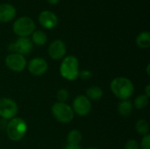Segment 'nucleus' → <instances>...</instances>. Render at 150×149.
Wrapping results in <instances>:
<instances>
[{"label":"nucleus","instance_id":"25","mask_svg":"<svg viewBox=\"0 0 150 149\" xmlns=\"http://www.w3.org/2000/svg\"><path fill=\"white\" fill-rule=\"evenodd\" d=\"M65 149H81V147L79 145H73V144H68V146Z\"/></svg>","mask_w":150,"mask_h":149},{"label":"nucleus","instance_id":"23","mask_svg":"<svg viewBox=\"0 0 150 149\" xmlns=\"http://www.w3.org/2000/svg\"><path fill=\"white\" fill-rule=\"evenodd\" d=\"M125 149H139V145L136 141L129 140L125 145Z\"/></svg>","mask_w":150,"mask_h":149},{"label":"nucleus","instance_id":"2","mask_svg":"<svg viewBox=\"0 0 150 149\" xmlns=\"http://www.w3.org/2000/svg\"><path fill=\"white\" fill-rule=\"evenodd\" d=\"M27 131V125L25 121L20 118L11 119L6 126V133L8 138L12 141H18L22 140Z\"/></svg>","mask_w":150,"mask_h":149},{"label":"nucleus","instance_id":"18","mask_svg":"<svg viewBox=\"0 0 150 149\" xmlns=\"http://www.w3.org/2000/svg\"><path fill=\"white\" fill-rule=\"evenodd\" d=\"M135 129L137 131V133L141 135H147L149 134V125L148 123L147 120H144V119H140L136 125H135Z\"/></svg>","mask_w":150,"mask_h":149},{"label":"nucleus","instance_id":"21","mask_svg":"<svg viewBox=\"0 0 150 149\" xmlns=\"http://www.w3.org/2000/svg\"><path fill=\"white\" fill-rule=\"evenodd\" d=\"M69 92L67 90H64V89H62L60 90H58L57 94H56V97L58 99V101L60 103H64L65 101L68 100L69 98Z\"/></svg>","mask_w":150,"mask_h":149},{"label":"nucleus","instance_id":"11","mask_svg":"<svg viewBox=\"0 0 150 149\" xmlns=\"http://www.w3.org/2000/svg\"><path fill=\"white\" fill-rule=\"evenodd\" d=\"M66 54V45L61 40L53 41L48 47V54L54 60L62 59Z\"/></svg>","mask_w":150,"mask_h":149},{"label":"nucleus","instance_id":"26","mask_svg":"<svg viewBox=\"0 0 150 149\" xmlns=\"http://www.w3.org/2000/svg\"><path fill=\"white\" fill-rule=\"evenodd\" d=\"M50 4H56L57 3H59L60 0H47Z\"/></svg>","mask_w":150,"mask_h":149},{"label":"nucleus","instance_id":"15","mask_svg":"<svg viewBox=\"0 0 150 149\" xmlns=\"http://www.w3.org/2000/svg\"><path fill=\"white\" fill-rule=\"evenodd\" d=\"M118 110H119V113L121 116H124V117L129 116L133 112V104L132 102L128 100H123L119 105Z\"/></svg>","mask_w":150,"mask_h":149},{"label":"nucleus","instance_id":"10","mask_svg":"<svg viewBox=\"0 0 150 149\" xmlns=\"http://www.w3.org/2000/svg\"><path fill=\"white\" fill-rule=\"evenodd\" d=\"M28 70L33 76H41L47 70V63L42 58H33L28 63Z\"/></svg>","mask_w":150,"mask_h":149},{"label":"nucleus","instance_id":"9","mask_svg":"<svg viewBox=\"0 0 150 149\" xmlns=\"http://www.w3.org/2000/svg\"><path fill=\"white\" fill-rule=\"evenodd\" d=\"M73 112L79 116H86L91 110L90 99L85 96H78L73 101Z\"/></svg>","mask_w":150,"mask_h":149},{"label":"nucleus","instance_id":"12","mask_svg":"<svg viewBox=\"0 0 150 149\" xmlns=\"http://www.w3.org/2000/svg\"><path fill=\"white\" fill-rule=\"evenodd\" d=\"M39 21L40 25L46 29L54 28L58 24V18L56 15L49 11H41L39 15Z\"/></svg>","mask_w":150,"mask_h":149},{"label":"nucleus","instance_id":"22","mask_svg":"<svg viewBox=\"0 0 150 149\" xmlns=\"http://www.w3.org/2000/svg\"><path fill=\"white\" fill-rule=\"evenodd\" d=\"M141 148L142 149H150V135L147 134L143 136L141 143Z\"/></svg>","mask_w":150,"mask_h":149},{"label":"nucleus","instance_id":"5","mask_svg":"<svg viewBox=\"0 0 150 149\" xmlns=\"http://www.w3.org/2000/svg\"><path fill=\"white\" fill-rule=\"evenodd\" d=\"M54 117L61 123H69L74 118L72 108L65 103H55L52 107Z\"/></svg>","mask_w":150,"mask_h":149},{"label":"nucleus","instance_id":"1","mask_svg":"<svg viewBox=\"0 0 150 149\" xmlns=\"http://www.w3.org/2000/svg\"><path fill=\"white\" fill-rule=\"evenodd\" d=\"M111 90L117 97L122 100H127L133 95L134 87L128 78L117 77L112 81Z\"/></svg>","mask_w":150,"mask_h":149},{"label":"nucleus","instance_id":"13","mask_svg":"<svg viewBox=\"0 0 150 149\" xmlns=\"http://www.w3.org/2000/svg\"><path fill=\"white\" fill-rule=\"evenodd\" d=\"M16 15V9L10 4H0V21L9 22L14 18Z\"/></svg>","mask_w":150,"mask_h":149},{"label":"nucleus","instance_id":"17","mask_svg":"<svg viewBox=\"0 0 150 149\" xmlns=\"http://www.w3.org/2000/svg\"><path fill=\"white\" fill-rule=\"evenodd\" d=\"M32 42L38 46H43L47 42V35L42 31H35L32 35Z\"/></svg>","mask_w":150,"mask_h":149},{"label":"nucleus","instance_id":"24","mask_svg":"<svg viewBox=\"0 0 150 149\" xmlns=\"http://www.w3.org/2000/svg\"><path fill=\"white\" fill-rule=\"evenodd\" d=\"M91 76H92V74L89 70H83V71L79 72V76L83 80H89L91 77Z\"/></svg>","mask_w":150,"mask_h":149},{"label":"nucleus","instance_id":"19","mask_svg":"<svg viewBox=\"0 0 150 149\" xmlns=\"http://www.w3.org/2000/svg\"><path fill=\"white\" fill-rule=\"evenodd\" d=\"M67 141H68L69 144L78 145L80 143V141H82V134L77 130H72L69 133Z\"/></svg>","mask_w":150,"mask_h":149},{"label":"nucleus","instance_id":"8","mask_svg":"<svg viewBox=\"0 0 150 149\" xmlns=\"http://www.w3.org/2000/svg\"><path fill=\"white\" fill-rule=\"evenodd\" d=\"M6 66L14 72H21L26 66V60L24 55L19 54H11L5 58Z\"/></svg>","mask_w":150,"mask_h":149},{"label":"nucleus","instance_id":"27","mask_svg":"<svg viewBox=\"0 0 150 149\" xmlns=\"http://www.w3.org/2000/svg\"><path fill=\"white\" fill-rule=\"evenodd\" d=\"M149 88H150V85H148V86L146 87V96H147L148 97H150Z\"/></svg>","mask_w":150,"mask_h":149},{"label":"nucleus","instance_id":"3","mask_svg":"<svg viewBox=\"0 0 150 149\" xmlns=\"http://www.w3.org/2000/svg\"><path fill=\"white\" fill-rule=\"evenodd\" d=\"M79 62L76 57L69 55L63 59L60 66V73L69 81H75L79 76Z\"/></svg>","mask_w":150,"mask_h":149},{"label":"nucleus","instance_id":"29","mask_svg":"<svg viewBox=\"0 0 150 149\" xmlns=\"http://www.w3.org/2000/svg\"><path fill=\"white\" fill-rule=\"evenodd\" d=\"M88 149H98V148H88Z\"/></svg>","mask_w":150,"mask_h":149},{"label":"nucleus","instance_id":"16","mask_svg":"<svg viewBox=\"0 0 150 149\" xmlns=\"http://www.w3.org/2000/svg\"><path fill=\"white\" fill-rule=\"evenodd\" d=\"M86 95L87 97L91 100H98L103 96V90L101 88L98 86H92L86 90Z\"/></svg>","mask_w":150,"mask_h":149},{"label":"nucleus","instance_id":"4","mask_svg":"<svg viewBox=\"0 0 150 149\" xmlns=\"http://www.w3.org/2000/svg\"><path fill=\"white\" fill-rule=\"evenodd\" d=\"M35 30V24L28 17H21L13 24V31L19 37H27Z\"/></svg>","mask_w":150,"mask_h":149},{"label":"nucleus","instance_id":"6","mask_svg":"<svg viewBox=\"0 0 150 149\" xmlns=\"http://www.w3.org/2000/svg\"><path fill=\"white\" fill-rule=\"evenodd\" d=\"M17 104L10 98H0V117L4 119H11L18 113Z\"/></svg>","mask_w":150,"mask_h":149},{"label":"nucleus","instance_id":"20","mask_svg":"<svg viewBox=\"0 0 150 149\" xmlns=\"http://www.w3.org/2000/svg\"><path fill=\"white\" fill-rule=\"evenodd\" d=\"M149 105V97L146 95H140L134 100V106L137 109H144Z\"/></svg>","mask_w":150,"mask_h":149},{"label":"nucleus","instance_id":"7","mask_svg":"<svg viewBox=\"0 0 150 149\" xmlns=\"http://www.w3.org/2000/svg\"><path fill=\"white\" fill-rule=\"evenodd\" d=\"M33 42L27 37H19L15 42L9 46V50L19 54H28L33 49Z\"/></svg>","mask_w":150,"mask_h":149},{"label":"nucleus","instance_id":"14","mask_svg":"<svg viewBox=\"0 0 150 149\" xmlns=\"http://www.w3.org/2000/svg\"><path fill=\"white\" fill-rule=\"evenodd\" d=\"M136 43L141 48H149L150 47L149 32H142L136 38Z\"/></svg>","mask_w":150,"mask_h":149},{"label":"nucleus","instance_id":"28","mask_svg":"<svg viewBox=\"0 0 150 149\" xmlns=\"http://www.w3.org/2000/svg\"><path fill=\"white\" fill-rule=\"evenodd\" d=\"M149 67H150V65L149 64V65H148V68H147V72H148V75H149Z\"/></svg>","mask_w":150,"mask_h":149}]
</instances>
